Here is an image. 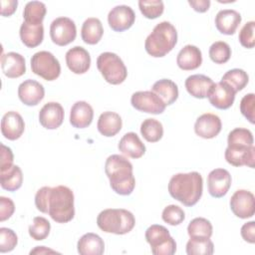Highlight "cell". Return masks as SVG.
I'll list each match as a JSON object with an SVG mask.
<instances>
[{"mask_svg": "<svg viewBox=\"0 0 255 255\" xmlns=\"http://www.w3.org/2000/svg\"><path fill=\"white\" fill-rule=\"evenodd\" d=\"M97 67L109 84L120 85L127 79V68L120 56L115 53L104 52L100 54L97 59Z\"/></svg>", "mask_w": 255, "mask_h": 255, "instance_id": "cell-6", "label": "cell"}, {"mask_svg": "<svg viewBox=\"0 0 255 255\" xmlns=\"http://www.w3.org/2000/svg\"><path fill=\"white\" fill-rule=\"evenodd\" d=\"M138 7L141 14L147 19L159 17L164 10V4L161 0H139Z\"/></svg>", "mask_w": 255, "mask_h": 255, "instance_id": "cell-41", "label": "cell"}, {"mask_svg": "<svg viewBox=\"0 0 255 255\" xmlns=\"http://www.w3.org/2000/svg\"><path fill=\"white\" fill-rule=\"evenodd\" d=\"M214 82L207 76L201 74L191 75L186 78L184 86L189 95L196 99H204Z\"/></svg>", "mask_w": 255, "mask_h": 255, "instance_id": "cell-25", "label": "cell"}, {"mask_svg": "<svg viewBox=\"0 0 255 255\" xmlns=\"http://www.w3.org/2000/svg\"><path fill=\"white\" fill-rule=\"evenodd\" d=\"M97 225L106 233L124 235L132 230L135 225V218L127 209L108 208L99 213Z\"/></svg>", "mask_w": 255, "mask_h": 255, "instance_id": "cell-5", "label": "cell"}, {"mask_svg": "<svg viewBox=\"0 0 255 255\" xmlns=\"http://www.w3.org/2000/svg\"><path fill=\"white\" fill-rule=\"evenodd\" d=\"M94 119V110L90 104L85 101L76 102L70 112V124L76 128H85L89 127Z\"/></svg>", "mask_w": 255, "mask_h": 255, "instance_id": "cell-21", "label": "cell"}, {"mask_svg": "<svg viewBox=\"0 0 255 255\" xmlns=\"http://www.w3.org/2000/svg\"><path fill=\"white\" fill-rule=\"evenodd\" d=\"M18 243V237L16 233L6 227L0 228V252L6 253L12 251Z\"/></svg>", "mask_w": 255, "mask_h": 255, "instance_id": "cell-43", "label": "cell"}, {"mask_svg": "<svg viewBox=\"0 0 255 255\" xmlns=\"http://www.w3.org/2000/svg\"><path fill=\"white\" fill-rule=\"evenodd\" d=\"M231 175L224 168H215L207 175V188L212 197H223L231 186Z\"/></svg>", "mask_w": 255, "mask_h": 255, "instance_id": "cell-14", "label": "cell"}, {"mask_svg": "<svg viewBox=\"0 0 255 255\" xmlns=\"http://www.w3.org/2000/svg\"><path fill=\"white\" fill-rule=\"evenodd\" d=\"M212 231L213 228L211 222L203 217H196L192 219L187 226V233L189 237L210 238Z\"/></svg>", "mask_w": 255, "mask_h": 255, "instance_id": "cell-38", "label": "cell"}, {"mask_svg": "<svg viewBox=\"0 0 255 255\" xmlns=\"http://www.w3.org/2000/svg\"><path fill=\"white\" fill-rule=\"evenodd\" d=\"M241 15L234 9L220 10L215 16V26L224 35H233L241 23Z\"/></svg>", "mask_w": 255, "mask_h": 255, "instance_id": "cell-22", "label": "cell"}, {"mask_svg": "<svg viewBox=\"0 0 255 255\" xmlns=\"http://www.w3.org/2000/svg\"><path fill=\"white\" fill-rule=\"evenodd\" d=\"M202 54L199 48L194 45L184 46L176 57L177 66L183 71H191L200 67Z\"/></svg>", "mask_w": 255, "mask_h": 255, "instance_id": "cell-24", "label": "cell"}, {"mask_svg": "<svg viewBox=\"0 0 255 255\" xmlns=\"http://www.w3.org/2000/svg\"><path fill=\"white\" fill-rule=\"evenodd\" d=\"M145 240L154 255H172L176 251V242L166 227L152 224L145 230Z\"/></svg>", "mask_w": 255, "mask_h": 255, "instance_id": "cell-7", "label": "cell"}, {"mask_svg": "<svg viewBox=\"0 0 255 255\" xmlns=\"http://www.w3.org/2000/svg\"><path fill=\"white\" fill-rule=\"evenodd\" d=\"M18 97L26 106H37L45 97V89L39 82L28 79L19 85Z\"/></svg>", "mask_w": 255, "mask_h": 255, "instance_id": "cell-17", "label": "cell"}, {"mask_svg": "<svg viewBox=\"0 0 255 255\" xmlns=\"http://www.w3.org/2000/svg\"><path fill=\"white\" fill-rule=\"evenodd\" d=\"M46 253H58L55 250L49 249L45 246H37L35 249L30 251V254H46Z\"/></svg>", "mask_w": 255, "mask_h": 255, "instance_id": "cell-51", "label": "cell"}, {"mask_svg": "<svg viewBox=\"0 0 255 255\" xmlns=\"http://www.w3.org/2000/svg\"><path fill=\"white\" fill-rule=\"evenodd\" d=\"M230 208L235 216L246 219L254 215L255 198L252 192L239 189L233 193L230 198Z\"/></svg>", "mask_w": 255, "mask_h": 255, "instance_id": "cell-11", "label": "cell"}, {"mask_svg": "<svg viewBox=\"0 0 255 255\" xmlns=\"http://www.w3.org/2000/svg\"><path fill=\"white\" fill-rule=\"evenodd\" d=\"M104 34V28L100 19L90 17L85 20L81 29L82 40L89 45H95L100 42Z\"/></svg>", "mask_w": 255, "mask_h": 255, "instance_id": "cell-31", "label": "cell"}, {"mask_svg": "<svg viewBox=\"0 0 255 255\" xmlns=\"http://www.w3.org/2000/svg\"><path fill=\"white\" fill-rule=\"evenodd\" d=\"M224 156L226 161L233 166L247 165L251 168H254V162H255L254 145L246 148H239V149L226 147Z\"/></svg>", "mask_w": 255, "mask_h": 255, "instance_id": "cell-26", "label": "cell"}, {"mask_svg": "<svg viewBox=\"0 0 255 255\" xmlns=\"http://www.w3.org/2000/svg\"><path fill=\"white\" fill-rule=\"evenodd\" d=\"M51 224L43 216H36L33 218V223L29 226V235L36 241H42L46 239L50 233Z\"/></svg>", "mask_w": 255, "mask_h": 255, "instance_id": "cell-39", "label": "cell"}, {"mask_svg": "<svg viewBox=\"0 0 255 255\" xmlns=\"http://www.w3.org/2000/svg\"><path fill=\"white\" fill-rule=\"evenodd\" d=\"M1 187L8 191H16L22 186L23 173L18 165H12L9 169L0 172Z\"/></svg>", "mask_w": 255, "mask_h": 255, "instance_id": "cell-33", "label": "cell"}, {"mask_svg": "<svg viewBox=\"0 0 255 255\" xmlns=\"http://www.w3.org/2000/svg\"><path fill=\"white\" fill-rule=\"evenodd\" d=\"M20 39L22 43L28 48H35L39 46L44 39L43 24H30L23 22L20 27Z\"/></svg>", "mask_w": 255, "mask_h": 255, "instance_id": "cell-29", "label": "cell"}, {"mask_svg": "<svg viewBox=\"0 0 255 255\" xmlns=\"http://www.w3.org/2000/svg\"><path fill=\"white\" fill-rule=\"evenodd\" d=\"M132 164L121 154L110 155L105 163V172L112 189L120 195H129L135 186Z\"/></svg>", "mask_w": 255, "mask_h": 255, "instance_id": "cell-3", "label": "cell"}, {"mask_svg": "<svg viewBox=\"0 0 255 255\" xmlns=\"http://www.w3.org/2000/svg\"><path fill=\"white\" fill-rule=\"evenodd\" d=\"M77 36L75 22L68 17H58L51 23L50 37L54 44L66 46L72 43Z\"/></svg>", "mask_w": 255, "mask_h": 255, "instance_id": "cell-9", "label": "cell"}, {"mask_svg": "<svg viewBox=\"0 0 255 255\" xmlns=\"http://www.w3.org/2000/svg\"><path fill=\"white\" fill-rule=\"evenodd\" d=\"M188 4L196 12L203 13V12H206L209 9L210 0H188Z\"/></svg>", "mask_w": 255, "mask_h": 255, "instance_id": "cell-50", "label": "cell"}, {"mask_svg": "<svg viewBox=\"0 0 255 255\" xmlns=\"http://www.w3.org/2000/svg\"><path fill=\"white\" fill-rule=\"evenodd\" d=\"M222 123L218 116L210 113L199 116L194 124L195 133L202 138H213L221 131Z\"/></svg>", "mask_w": 255, "mask_h": 255, "instance_id": "cell-16", "label": "cell"}, {"mask_svg": "<svg viewBox=\"0 0 255 255\" xmlns=\"http://www.w3.org/2000/svg\"><path fill=\"white\" fill-rule=\"evenodd\" d=\"M151 92L157 95L165 106L172 105L178 98L177 85L169 79H161L156 81L151 87Z\"/></svg>", "mask_w": 255, "mask_h": 255, "instance_id": "cell-30", "label": "cell"}, {"mask_svg": "<svg viewBox=\"0 0 255 255\" xmlns=\"http://www.w3.org/2000/svg\"><path fill=\"white\" fill-rule=\"evenodd\" d=\"M47 9L46 5L40 1L28 2L23 10L24 21L30 24H42Z\"/></svg>", "mask_w": 255, "mask_h": 255, "instance_id": "cell-34", "label": "cell"}, {"mask_svg": "<svg viewBox=\"0 0 255 255\" xmlns=\"http://www.w3.org/2000/svg\"><path fill=\"white\" fill-rule=\"evenodd\" d=\"M1 69L7 78H19L26 72L25 59L22 55L16 52L3 54L1 57Z\"/></svg>", "mask_w": 255, "mask_h": 255, "instance_id": "cell-20", "label": "cell"}, {"mask_svg": "<svg viewBox=\"0 0 255 255\" xmlns=\"http://www.w3.org/2000/svg\"><path fill=\"white\" fill-rule=\"evenodd\" d=\"M25 130V123L20 114L14 111L6 113L1 120V132L9 140L18 139Z\"/></svg>", "mask_w": 255, "mask_h": 255, "instance_id": "cell-19", "label": "cell"}, {"mask_svg": "<svg viewBox=\"0 0 255 255\" xmlns=\"http://www.w3.org/2000/svg\"><path fill=\"white\" fill-rule=\"evenodd\" d=\"M161 218L164 222H166L169 225L175 226L179 225L183 222L185 218V213L181 207L175 204H170L164 207L161 213Z\"/></svg>", "mask_w": 255, "mask_h": 255, "instance_id": "cell-42", "label": "cell"}, {"mask_svg": "<svg viewBox=\"0 0 255 255\" xmlns=\"http://www.w3.org/2000/svg\"><path fill=\"white\" fill-rule=\"evenodd\" d=\"M135 20L133 10L128 5H118L112 8L108 14V23L112 30L123 32L129 29Z\"/></svg>", "mask_w": 255, "mask_h": 255, "instance_id": "cell-13", "label": "cell"}, {"mask_svg": "<svg viewBox=\"0 0 255 255\" xmlns=\"http://www.w3.org/2000/svg\"><path fill=\"white\" fill-rule=\"evenodd\" d=\"M66 63L74 74H85L91 67V56L85 48L75 46L67 51Z\"/></svg>", "mask_w": 255, "mask_h": 255, "instance_id": "cell-18", "label": "cell"}, {"mask_svg": "<svg viewBox=\"0 0 255 255\" xmlns=\"http://www.w3.org/2000/svg\"><path fill=\"white\" fill-rule=\"evenodd\" d=\"M0 4H1V15L7 17L12 15L16 11L18 1L17 0H8V1L1 0Z\"/></svg>", "mask_w": 255, "mask_h": 255, "instance_id": "cell-49", "label": "cell"}, {"mask_svg": "<svg viewBox=\"0 0 255 255\" xmlns=\"http://www.w3.org/2000/svg\"><path fill=\"white\" fill-rule=\"evenodd\" d=\"M221 81L226 83L237 93L247 86L249 82V76L242 69H232L227 71L222 76Z\"/></svg>", "mask_w": 255, "mask_h": 255, "instance_id": "cell-37", "label": "cell"}, {"mask_svg": "<svg viewBox=\"0 0 255 255\" xmlns=\"http://www.w3.org/2000/svg\"><path fill=\"white\" fill-rule=\"evenodd\" d=\"M208 53L215 64H224L231 57V48L224 41H216L210 46Z\"/></svg>", "mask_w": 255, "mask_h": 255, "instance_id": "cell-40", "label": "cell"}, {"mask_svg": "<svg viewBox=\"0 0 255 255\" xmlns=\"http://www.w3.org/2000/svg\"><path fill=\"white\" fill-rule=\"evenodd\" d=\"M140 133L148 142H156L163 135V127L155 119H145L140 125Z\"/></svg>", "mask_w": 255, "mask_h": 255, "instance_id": "cell-35", "label": "cell"}, {"mask_svg": "<svg viewBox=\"0 0 255 255\" xmlns=\"http://www.w3.org/2000/svg\"><path fill=\"white\" fill-rule=\"evenodd\" d=\"M122 118L115 112H104L99 117L97 123V128L100 133L108 137L116 135L122 129Z\"/></svg>", "mask_w": 255, "mask_h": 255, "instance_id": "cell-27", "label": "cell"}, {"mask_svg": "<svg viewBox=\"0 0 255 255\" xmlns=\"http://www.w3.org/2000/svg\"><path fill=\"white\" fill-rule=\"evenodd\" d=\"M15 211V205L11 198L1 196L0 197V221L9 219Z\"/></svg>", "mask_w": 255, "mask_h": 255, "instance_id": "cell-46", "label": "cell"}, {"mask_svg": "<svg viewBox=\"0 0 255 255\" xmlns=\"http://www.w3.org/2000/svg\"><path fill=\"white\" fill-rule=\"evenodd\" d=\"M241 236L248 243H255V222L249 221L242 225Z\"/></svg>", "mask_w": 255, "mask_h": 255, "instance_id": "cell-48", "label": "cell"}, {"mask_svg": "<svg viewBox=\"0 0 255 255\" xmlns=\"http://www.w3.org/2000/svg\"><path fill=\"white\" fill-rule=\"evenodd\" d=\"M130 104L135 110L152 115L162 114L166 107L162 100L151 91L133 93L130 98Z\"/></svg>", "mask_w": 255, "mask_h": 255, "instance_id": "cell-10", "label": "cell"}, {"mask_svg": "<svg viewBox=\"0 0 255 255\" xmlns=\"http://www.w3.org/2000/svg\"><path fill=\"white\" fill-rule=\"evenodd\" d=\"M213 251L214 245L210 238L190 237L186 243V253L188 255H211Z\"/></svg>", "mask_w": 255, "mask_h": 255, "instance_id": "cell-36", "label": "cell"}, {"mask_svg": "<svg viewBox=\"0 0 255 255\" xmlns=\"http://www.w3.org/2000/svg\"><path fill=\"white\" fill-rule=\"evenodd\" d=\"M77 248L81 255H102L105 251V242L98 234L89 232L79 239Z\"/></svg>", "mask_w": 255, "mask_h": 255, "instance_id": "cell-28", "label": "cell"}, {"mask_svg": "<svg viewBox=\"0 0 255 255\" xmlns=\"http://www.w3.org/2000/svg\"><path fill=\"white\" fill-rule=\"evenodd\" d=\"M177 43V31L167 21L158 23L152 32L146 37L144 49L148 55L154 58H161L168 54Z\"/></svg>", "mask_w": 255, "mask_h": 255, "instance_id": "cell-4", "label": "cell"}, {"mask_svg": "<svg viewBox=\"0 0 255 255\" xmlns=\"http://www.w3.org/2000/svg\"><path fill=\"white\" fill-rule=\"evenodd\" d=\"M118 148L123 154L130 158H139L145 152V145L133 131L127 132L123 135L119 141Z\"/></svg>", "mask_w": 255, "mask_h": 255, "instance_id": "cell-23", "label": "cell"}, {"mask_svg": "<svg viewBox=\"0 0 255 255\" xmlns=\"http://www.w3.org/2000/svg\"><path fill=\"white\" fill-rule=\"evenodd\" d=\"M255 95L253 93L245 95L240 102V112L241 114L251 123H255Z\"/></svg>", "mask_w": 255, "mask_h": 255, "instance_id": "cell-45", "label": "cell"}, {"mask_svg": "<svg viewBox=\"0 0 255 255\" xmlns=\"http://www.w3.org/2000/svg\"><path fill=\"white\" fill-rule=\"evenodd\" d=\"M35 205L58 223H67L75 216L74 193L65 185L43 186L35 195Z\"/></svg>", "mask_w": 255, "mask_h": 255, "instance_id": "cell-1", "label": "cell"}, {"mask_svg": "<svg viewBox=\"0 0 255 255\" xmlns=\"http://www.w3.org/2000/svg\"><path fill=\"white\" fill-rule=\"evenodd\" d=\"M64 109L57 102H49L45 104L39 112V122L41 126L47 129L58 128L64 121Z\"/></svg>", "mask_w": 255, "mask_h": 255, "instance_id": "cell-15", "label": "cell"}, {"mask_svg": "<svg viewBox=\"0 0 255 255\" xmlns=\"http://www.w3.org/2000/svg\"><path fill=\"white\" fill-rule=\"evenodd\" d=\"M254 142L252 132L244 128H236L228 133L227 147L239 149L252 146Z\"/></svg>", "mask_w": 255, "mask_h": 255, "instance_id": "cell-32", "label": "cell"}, {"mask_svg": "<svg viewBox=\"0 0 255 255\" xmlns=\"http://www.w3.org/2000/svg\"><path fill=\"white\" fill-rule=\"evenodd\" d=\"M203 191V179L199 172L176 173L168 182L170 196L185 206L195 205L201 198Z\"/></svg>", "mask_w": 255, "mask_h": 255, "instance_id": "cell-2", "label": "cell"}, {"mask_svg": "<svg viewBox=\"0 0 255 255\" xmlns=\"http://www.w3.org/2000/svg\"><path fill=\"white\" fill-rule=\"evenodd\" d=\"M14 155L12 149L5 144L1 143V165H0V172L9 169L13 165Z\"/></svg>", "mask_w": 255, "mask_h": 255, "instance_id": "cell-47", "label": "cell"}, {"mask_svg": "<svg viewBox=\"0 0 255 255\" xmlns=\"http://www.w3.org/2000/svg\"><path fill=\"white\" fill-rule=\"evenodd\" d=\"M254 30H255V22L249 21L247 22L239 32V42L240 44L247 48L252 49L255 46V39H254Z\"/></svg>", "mask_w": 255, "mask_h": 255, "instance_id": "cell-44", "label": "cell"}, {"mask_svg": "<svg viewBox=\"0 0 255 255\" xmlns=\"http://www.w3.org/2000/svg\"><path fill=\"white\" fill-rule=\"evenodd\" d=\"M32 72L46 81H54L61 74L59 60L48 51L35 53L31 58Z\"/></svg>", "mask_w": 255, "mask_h": 255, "instance_id": "cell-8", "label": "cell"}, {"mask_svg": "<svg viewBox=\"0 0 255 255\" xmlns=\"http://www.w3.org/2000/svg\"><path fill=\"white\" fill-rule=\"evenodd\" d=\"M236 92L226 83L220 81L214 83L207 93L209 103L219 110L229 109L235 100Z\"/></svg>", "mask_w": 255, "mask_h": 255, "instance_id": "cell-12", "label": "cell"}]
</instances>
